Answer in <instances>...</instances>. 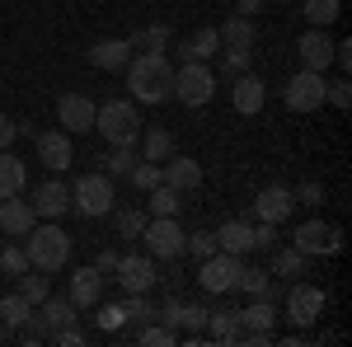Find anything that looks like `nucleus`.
I'll list each match as a JSON object with an SVG mask.
<instances>
[{
	"label": "nucleus",
	"mask_w": 352,
	"mask_h": 347,
	"mask_svg": "<svg viewBox=\"0 0 352 347\" xmlns=\"http://www.w3.org/2000/svg\"><path fill=\"white\" fill-rule=\"evenodd\" d=\"M122 71H127V89L136 94V104H169L174 99V61L164 52H141Z\"/></svg>",
	"instance_id": "obj_1"
},
{
	"label": "nucleus",
	"mask_w": 352,
	"mask_h": 347,
	"mask_svg": "<svg viewBox=\"0 0 352 347\" xmlns=\"http://www.w3.org/2000/svg\"><path fill=\"white\" fill-rule=\"evenodd\" d=\"M24 254H28V267L38 272H61L71 263V235L61 230V221H43L24 235Z\"/></svg>",
	"instance_id": "obj_2"
},
{
	"label": "nucleus",
	"mask_w": 352,
	"mask_h": 347,
	"mask_svg": "<svg viewBox=\"0 0 352 347\" xmlns=\"http://www.w3.org/2000/svg\"><path fill=\"white\" fill-rule=\"evenodd\" d=\"M141 127L146 122H141L132 99H109V104H99V113H94V132L104 136L109 146H136Z\"/></svg>",
	"instance_id": "obj_3"
},
{
	"label": "nucleus",
	"mask_w": 352,
	"mask_h": 347,
	"mask_svg": "<svg viewBox=\"0 0 352 347\" xmlns=\"http://www.w3.org/2000/svg\"><path fill=\"white\" fill-rule=\"evenodd\" d=\"M113 202H118V192H113L109 174H85V179H76V188H71V212H80L85 221L109 216Z\"/></svg>",
	"instance_id": "obj_4"
},
{
	"label": "nucleus",
	"mask_w": 352,
	"mask_h": 347,
	"mask_svg": "<svg viewBox=\"0 0 352 347\" xmlns=\"http://www.w3.org/2000/svg\"><path fill=\"white\" fill-rule=\"evenodd\" d=\"M212 94H217V71L207 61H184L174 71V99L179 104L202 108V104H212Z\"/></svg>",
	"instance_id": "obj_5"
},
{
	"label": "nucleus",
	"mask_w": 352,
	"mask_h": 347,
	"mask_svg": "<svg viewBox=\"0 0 352 347\" xmlns=\"http://www.w3.org/2000/svg\"><path fill=\"white\" fill-rule=\"evenodd\" d=\"M240 254H226V249H217L212 258H202V267H197V287L207 295H226L235 291V282H240Z\"/></svg>",
	"instance_id": "obj_6"
},
{
	"label": "nucleus",
	"mask_w": 352,
	"mask_h": 347,
	"mask_svg": "<svg viewBox=\"0 0 352 347\" xmlns=\"http://www.w3.org/2000/svg\"><path fill=\"white\" fill-rule=\"evenodd\" d=\"M141 240H146V254H151V258H169V263H179V254H184L179 216H155V221L141 230Z\"/></svg>",
	"instance_id": "obj_7"
},
{
	"label": "nucleus",
	"mask_w": 352,
	"mask_h": 347,
	"mask_svg": "<svg viewBox=\"0 0 352 347\" xmlns=\"http://www.w3.org/2000/svg\"><path fill=\"white\" fill-rule=\"evenodd\" d=\"M282 99H287V108H292V113H315V108H324V76L300 66L296 76L287 80Z\"/></svg>",
	"instance_id": "obj_8"
},
{
	"label": "nucleus",
	"mask_w": 352,
	"mask_h": 347,
	"mask_svg": "<svg viewBox=\"0 0 352 347\" xmlns=\"http://www.w3.org/2000/svg\"><path fill=\"white\" fill-rule=\"evenodd\" d=\"M324 305L329 295L320 287H310V282H296L292 291H287V320L296 324V328H310V324L324 320Z\"/></svg>",
	"instance_id": "obj_9"
},
{
	"label": "nucleus",
	"mask_w": 352,
	"mask_h": 347,
	"mask_svg": "<svg viewBox=\"0 0 352 347\" xmlns=\"http://www.w3.org/2000/svg\"><path fill=\"white\" fill-rule=\"evenodd\" d=\"M118 282H122V291L127 295H146L155 282H160V272H155V258L151 254H118Z\"/></svg>",
	"instance_id": "obj_10"
},
{
	"label": "nucleus",
	"mask_w": 352,
	"mask_h": 347,
	"mask_svg": "<svg viewBox=\"0 0 352 347\" xmlns=\"http://www.w3.org/2000/svg\"><path fill=\"white\" fill-rule=\"evenodd\" d=\"M292 244H296L305 258H320V254H338V249H343V230H338V225H329V221H305V225H296Z\"/></svg>",
	"instance_id": "obj_11"
},
{
	"label": "nucleus",
	"mask_w": 352,
	"mask_h": 347,
	"mask_svg": "<svg viewBox=\"0 0 352 347\" xmlns=\"http://www.w3.org/2000/svg\"><path fill=\"white\" fill-rule=\"evenodd\" d=\"M94 113H99V104L85 99V94H61L56 99V122H61V132H71V136L94 132Z\"/></svg>",
	"instance_id": "obj_12"
},
{
	"label": "nucleus",
	"mask_w": 352,
	"mask_h": 347,
	"mask_svg": "<svg viewBox=\"0 0 352 347\" xmlns=\"http://www.w3.org/2000/svg\"><path fill=\"white\" fill-rule=\"evenodd\" d=\"M38 164H47L52 174H66L71 164H76V146H71V132H38Z\"/></svg>",
	"instance_id": "obj_13"
},
{
	"label": "nucleus",
	"mask_w": 352,
	"mask_h": 347,
	"mask_svg": "<svg viewBox=\"0 0 352 347\" xmlns=\"http://www.w3.org/2000/svg\"><path fill=\"white\" fill-rule=\"evenodd\" d=\"M296 56H300L305 71H320L324 76L329 66H333V38H329L324 28H305L300 43H296Z\"/></svg>",
	"instance_id": "obj_14"
},
{
	"label": "nucleus",
	"mask_w": 352,
	"mask_h": 347,
	"mask_svg": "<svg viewBox=\"0 0 352 347\" xmlns=\"http://www.w3.org/2000/svg\"><path fill=\"white\" fill-rule=\"evenodd\" d=\"M38 221H61V216L71 212V188L61 183V179H47V183L33 188V202H28Z\"/></svg>",
	"instance_id": "obj_15"
},
{
	"label": "nucleus",
	"mask_w": 352,
	"mask_h": 347,
	"mask_svg": "<svg viewBox=\"0 0 352 347\" xmlns=\"http://www.w3.org/2000/svg\"><path fill=\"white\" fill-rule=\"evenodd\" d=\"M292 207H296L292 188L272 183V188H263V192L254 197V221H272V225H282V221L292 216Z\"/></svg>",
	"instance_id": "obj_16"
},
{
	"label": "nucleus",
	"mask_w": 352,
	"mask_h": 347,
	"mask_svg": "<svg viewBox=\"0 0 352 347\" xmlns=\"http://www.w3.org/2000/svg\"><path fill=\"white\" fill-rule=\"evenodd\" d=\"M230 104H235V113H244V117L263 113V104H268V85L244 71V76H235V85H230Z\"/></svg>",
	"instance_id": "obj_17"
},
{
	"label": "nucleus",
	"mask_w": 352,
	"mask_h": 347,
	"mask_svg": "<svg viewBox=\"0 0 352 347\" xmlns=\"http://www.w3.org/2000/svg\"><path fill=\"white\" fill-rule=\"evenodd\" d=\"M160 183L179 188V192H192V188H202V164L192 160V155H169L160 164Z\"/></svg>",
	"instance_id": "obj_18"
},
{
	"label": "nucleus",
	"mask_w": 352,
	"mask_h": 347,
	"mask_svg": "<svg viewBox=\"0 0 352 347\" xmlns=\"http://www.w3.org/2000/svg\"><path fill=\"white\" fill-rule=\"evenodd\" d=\"M104 295V272L99 267H76L71 272V305L76 310H94Z\"/></svg>",
	"instance_id": "obj_19"
},
{
	"label": "nucleus",
	"mask_w": 352,
	"mask_h": 347,
	"mask_svg": "<svg viewBox=\"0 0 352 347\" xmlns=\"http://www.w3.org/2000/svg\"><path fill=\"white\" fill-rule=\"evenodd\" d=\"M33 225H38V212H33L28 202H19V197H0V230H5V235L24 240Z\"/></svg>",
	"instance_id": "obj_20"
},
{
	"label": "nucleus",
	"mask_w": 352,
	"mask_h": 347,
	"mask_svg": "<svg viewBox=\"0 0 352 347\" xmlns=\"http://www.w3.org/2000/svg\"><path fill=\"white\" fill-rule=\"evenodd\" d=\"M89 61H94L99 71H122V66L132 61V43H127V38H104V43L89 47Z\"/></svg>",
	"instance_id": "obj_21"
},
{
	"label": "nucleus",
	"mask_w": 352,
	"mask_h": 347,
	"mask_svg": "<svg viewBox=\"0 0 352 347\" xmlns=\"http://www.w3.org/2000/svg\"><path fill=\"white\" fill-rule=\"evenodd\" d=\"M217 52H221V33L212 24L188 33V38L179 43V56H184V61H207V56H217Z\"/></svg>",
	"instance_id": "obj_22"
},
{
	"label": "nucleus",
	"mask_w": 352,
	"mask_h": 347,
	"mask_svg": "<svg viewBox=\"0 0 352 347\" xmlns=\"http://www.w3.org/2000/svg\"><path fill=\"white\" fill-rule=\"evenodd\" d=\"M207 343H235L240 338V310H207Z\"/></svg>",
	"instance_id": "obj_23"
},
{
	"label": "nucleus",
	"mask_w": 352,
	"mask_h": 347,
	"mask_svg": "<svg viewBox=\"0 0 352 347\" xmlns=\"http://www.w3.org/2000/svg\"><path fill=\"white\" fill-rule=\"evenodd\" d=\"M217 249H226V254H249L254 249V225L249 221H226L217 230Z\"/></svg>",
	"instance_id": "obj_24"
},
{
	"label": "nucleus",
	"mask_w": 352,
	"mask_h": 347,
	"mask_svg": "<svg viewBox=\"0 0 352 347\" xmlns=\"http://www.w3.org/2000/svg\"><path fill=\"white\" fill-rule=\"evenodd\" d=\"M28 183V169L19 155H10V150H0V197H19Z\"/></svg>",
	"instance_id": "obj_25"
},
{
	"label": "nucleus",
	"mask_w": 352,
	"mask_h": 347,
	"mask_svg": "<svg viewBox=\"0 0 352 347\" xmlns=\"http://www.w3.org/2000/svg\"><path fill=\"white\" fill-rule=\"evenodd\" d=\"M217 33H221V47H254V38H258V28H254L249 14H230Z\"/></svg>",
	"instance_id": "obj_26"
},
{
	"label": "nucleus",
	"mask_w": 352,
	"mask_h": 347,
	"mask_svg": "<svg viewBox=\"0 0 352 347\" xmlns=\"http://www.w3.org/2000/svg\"><path fill=\"white\" fill-rule=\"evenodd\" d=\"M272 324H277V300H268V295H254V305H249V310H240V328L268 333Z\"/></svg>",
	"instance_id": "obj_27"
},
{
	"label": "nucleus",
	"mask_w": 352,
	"mask_h": 347,
	"mask_svg": "<svg viewBox=\"0 0 352 347\" xmlns=\"http://www.w3.org/2000/svg\"><path fill=\"white\" fill-rule=\"evenodd\" d=\"M33 310L47 320V328H66V324L80 320V315H76V305H71V295H66V300H61V295H47V300H43V305H33Z\"/></svg>",
	"instance_id": "obj_28"
},
{
	"label": "nucleus",
	"mask_w": 352,
	"mask_h": 347,
	"mask_svg": "<svg viewBox=\"0 0 352 347\" xmlns=\"http://www.w3.org/2000/svg\"><path fill=\"white\" fill-rule=\"evenodd\" d=\"M127 43H132V52H164V47L174 43V28L169 24H151V28H141V33H132Z\"/></svg>",
	"instance_id": "obj_29"
},
{
	"label": "nucleus",
	"mask_w": 352,
	"mask_h": 347,
	"mask_svg": "<svg viewBox=\"0 0 352 347\" xmlns=\"http://www.w3.org/2000/svg\"><path fill=\"white\" fill-rule=\"evenodd\" d=\"M174 155V136L164 132V127H151V132L141 136V160H151V164H164Z\"/></svg>",
	"instance_id": "obj_30"
},
{
	"label": "nucleus",
	"mask_w": 352,
	"mask_h": 347,
	"mask_svg": "<svg viewBox=\"0 0 352 347\" xmlns=\"http://www.w3.org/2000/svg\"><path fill=\"white\" fill-rule=\"evenodd\" d=\"M19 295H24L28 305H43V300L52 295V282H47L38 267H24V272H19Z\"/></svg>",
	"instance_id": "obj_31"
},
{
	"label": "nucleus",
	"mask_w": 352,
	"mask_h": 347,
	"mask_svg": "<svg viewBox=\"0 0 352 347\" xmlns=\"http://www.w3.org/2000/svg\"><path fill=\"white\" fill-rule=\"evenodd\" d=\"M305 263H310V258L300 254L296 244H287V249H277V258H272V272H277V277H305Z\"/></svg>",
	"instance_id": "obj_32"
},
{
	"label": "nucleus",
	"mask_w": 352,
	"mask_h": 347,
	"mask_svg": "<svg viewBox=\"0 0 352 347\" xmlns=\"http://www.w3.org/2000/svg\"><path fill=\"white\" fill-rule=\"evenodd\" d=\"M146 197H151V212H155V216H179V212H184V202H179L184 192H179V188H169V183L151 188Z\"/></svg>",
	"instance_id": "obj_33"
},
{
	"label": "nucleus",
	"mask_w": 352,
	"mask_h": 347,
	"mask_svg": "<svg viewBox=\"0 0 352 347\" xmlns=\"http://www.w3.org/2000/svg\"><path fill=\"white\" fill-rule=\"evenodd\" d=\"M136 343L141 347H174L179 343V328H169V324H141L136 328Z\"/></svg>",
	"instance_id": "obj_34"
},
{
	"label": "nucleus",
	"mask_w": 352,
	"mask_h": 347,
	"mask_svg": "<svg viewBox=\"0 0 352 347\" xmlns=\"http://www.w3.org/2000/svg\"><path fill=\"white\" fill-rule=\"evenodd\" d=\"M132 164H136L132 146H113L109 155H104V174H109V179H127V174H132Z\"/></svg>",
	"instance_id": "obj_35"
},
{
	"label": "nucleus",
	"mask_w": 352,
	"mask_h": 347,
	"mask_svg": "<svg viewBox=\"0 0 352 347\" xmlns=\"http://www.w3.org/2000/svg\"><path fill=\"white\" fill-rule=\"evenodd\" d=\"M305 5V19H310V28H329L343 10H338V0H300Z\"/></svg>",
	"instance_id": "obj_36"
},
{
	"label": "nucleus",
	"mask_w": 352,
	"mask_h": 347,
	"mask_svg": "<svg viewBox=\"0 0 352 347\" xmlns=\"http://www.w3.org/2000/svg\"><path fill=\"white\" fill-rule=\"evenodd\" d=\"M28 315H33V305H28V300H24L19 291H14V295H5V300H0V320H5V328H19V324H24Z\"/></svg>",
	"instance_id": "obj_37"
},
{
	"label": "nucleus",
	"mask_w": 352,
	"mask_h": 347,
	"mask_svg": "<svg viewBox=\"0 0 352 347\" xmlns=\"http://www.w3.org/2000/svg\"><path fill=\"white\" fill-rule=\"evenodd\" d=\"M151 225V216L141 212V207H132V212H118V235L122 240H141V230Z\"/></svg>",
	"instance_id": "obj_38"
},
{
	"label": "nucleus",
	"mask_w": 352,
	"mask_h": 347,
	"mask_svg": "<svg viewBox=\"0 0 352 347\" xmlns=\"http://www.w3.org/2000/svg\"><path fill=\"white\" fill-rule=\"evenodd\" d=\"M14 333H19V343H47V333H52V328H47V320H43V315H38V310H33V315H28L24 324H19V328H14Z\"/></svg>",
	"instance_id": "obj_39"
},
{
	"label": "nucleus",
	"mask_w": 352,
	"mask_h": 347,
	"mask_svg": "<svg viewBox=\"0 0 352 347\" xmlns=\"http://www.w3.org/2000/svg\"><path fill=\"white\" fill-rule=\"evenodd\" d=\"M127 179H132V188H141V192H151V188H160V164H151V160H136Z\"/></svg>",
	"instance_id": "obj_40"
},
{
	"label": "nucleus",
	"mask_w": 352,
	"mask_h": 347,
	"mask_svg": "<svg viewBox=\"0 0 352 347\" xmlns=\"http://www.w3.org/2000/svg\"><path fill=\"white\" fill-rule=\"evenodd\" d=\"M24 267H28L24 244H5V249H0V272H5V277H19Z\"/></svg>",
	"instance_id": "obj_41"
},
{
	"label": "nucleus",
	"mask_w": 352,
	"mask_h": 347,
	"mask_svg": "<svg viewBox=\"0 0 352 347\" xmlns=\"http://www.w3.org/2000/svg\"><path fill=\"white\" fill-rule=\"evenodd\" d=\"M268 282H272V272H263V267H240V291H249V295H263L268 291Z\"/></svg>",
	"instance_id": "obj_42"
},
{
	"label": "nucleus",
	"mask_w": 352,
	"mask_h": 347,
	"mask_svg": "<svg viewBox=\"0 0 352 347\" xmlns=\"http://www.w3.org/2000/svg\"><path fill=\"white\" fill-rule=\"evenodd\" d=\"M184 254H192V258H212V254H217V235H212V230L184 235Z\"/></svg>",
	"instance_id": "obj_43"
},
{
	"label": "nucleus",
	"mask_w": 352,
	"mask_h": 347,
	"mask_svg": "<svg viewBox=\"0 0 352 347\" xmlns=\"http://www.w3.org/2000/svg\"><path fill=\"white\" fill-rule=\"evenodd\" d=\"M122 310H127V324H132V328H141V324L155 320V305H151L146 295H127V305H122Z\"/></svg>",
	"instance_id": "obj_44"
},
{
	"label": "nucleus",
	"mask_w": 352,
	"mask_h": 347,
	"mask_svg": "<svg viewBox=\"0 0 352 347\" xmlns=\"http://www.w3.org/2000/svg\"><path fill=\"white\" fill-rule=\"evenodd\" d=\"M249 47H226V52H221V71H226V76H244V71H249Z\"/></svg>",
	"instance_id": "obj_45"
},
{
	"label": "nucleus",
	"mask_w": 352,
	"mask_h": 347,
	"mask_svg": "<svg viewBox=\"0 0 352 347\" xmlns=\"http://www.w3.org/2000/svg\"><path fill=\"white\" fill-rule=\"evenodd\" d=\"M324 104H333V108H348V104H352L348 76H343V80H324Z\"/></svg>",
	"instance_id": "obj_46"
},
{
	"label": "nucleus",
	"mask_w": 352,
	"mask_h": 347,
	"mask_svg": "<svg viewBox=\"0 0 352 347\" xmlns=\"http://www.w3.org/2000/svg\"><path fill=\"white\" fill-rule=\"evenodd\" d=\"M122 324H127V310L122 305H99V328L104 333H118Z\"/></svg>",
	"instance_id": "obj_47"
},
{
	"label": "nucleus",
	"mask_w": 352,
	"mask_h": 347,
	"mask_svg": "<svg viewBox=\"0 0 352 347\" xmlns=\"http://www.w3.org/2000/svg\"><path fill=\"white\" fill-rule=\"evenodd\" d=\"M202 328H207V310H202V305H184L179 333H202Z\"/></svg>",
	"instance_id": "obj_48"
},
{
	"label": "nucleus",
	"mask_w": 352,
	"mask_h": 347,
	"mask_svg": "<svg viewBox=\"0 0 352 347\" xmlns=\"http://www.w3.org/2000/svg\"><path fill=\"white\" fill-rule=\"evenodd\" d=\"M292 197H296V207H320V202H324V188L320 183H300V188H292Z\"/></svg>",
	"instance_id": "obj_49"
},
{
	"label": "nucleus",
	"mask_w": 352,
	"mask_h": 347,
	"mask_svg": "<svg viewBox=\"0 0 352 347\" xmlns=\"http://www.w3.org/2000/svg\"><path fill=\"white\" fill-rule=\"evenodd\" d=\"M47 343H56V347H80L85 333L76 328V324H66V328H52V333H47Z\"/></svg>",
	"instance_id": "obj_50"
},
{
	"label": "nucleus",
	"mask_w": 352,
	"mask_h": 347,
	"mask_svg": "<svg viewBox=\"0 0 352 347\" xmlns=\"http://www.w3.org/2000/svg\"><path fill=\"white\" fill-rule=\"evenodd\" d=\"M254 249H277V225L272 221H258L254 225Z\"/></svg>",
	"instance_id": "obj_51"
},
{
	"label": "nucleus",
	"mask_w": 352,
	"mask_h": 347,
	"mask_svg": "<svg viewBox=\"0 0 352 347\" xmlns=\"http://www.w3.org/2000/svg\"><path fill=\"white\" fill-rule=\"evenodd\" d=\"M14 136H19V122L0 113V150H10V141H14Z\"/></svg>",
	"instance_id": "obj_52"
},
{
	"label": "nucleus",
	"mask_w": 352,
	"mask_h": 347,
	"mask_svg": "<svg viewBox=\"0 0 352 347\" xmlns=\"http://www.w3.org/2000/svg\"><path fill=\"white\" fill-rule=\"evenodd\" d=\"M94 267H99V272H113V267H118V254H113V249H104V254H99V263H94Z\"/></svg>",
	"instance_id": "obj_53"
},
{
	"label": "nucleus",
	"mask_w": 352,
	"mask_h": 347,
	"mask_svg": "<svg viewBox=\"0 0 352 347\" xmlns=\"http://www.w3.org/2000/svg\"><path fill=\"white\" fill-rule=\"evenodd\" d=\"M263 0H235V14H258Z\"/></svg>",
	"instance_id": "obj_54"
}]
</instances>
